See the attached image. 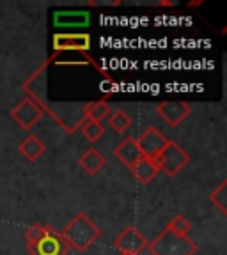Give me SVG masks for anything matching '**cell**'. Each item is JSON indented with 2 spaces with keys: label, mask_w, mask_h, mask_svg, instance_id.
I'll return each mask as SVG.
<instances>
[{
  "label": "cell",
  "mask_w": 227,
  "mask_h": 255,
  "mask_svg": "<svg viewBox=\"0 0 227 255\" xmlns=\"http://www.w3.org/2000/svg\"><path fill=\"white\" fill-rule=\"evenodd\" d=\"M64 241L68 243L69 248H75L76 252H85L101 238L100 227L92 222L84 213H78L71 222L64 227L60 232Z\"/></svg>",
  "instance_id": "obj_1"
},
{
  "label": "cell",
  "mask_w": 227,
  "mask_h": 255,
  "mask_svg": "<svg viewBox=\"0 0 227 255\" xmlns=\"http://www.w3.org/2000/svg\"><path fill=\"white\" fill-rule=\"evenodd\" d=\"M151 255H196L197 243L188 236H176L169 229L162 231L148 247Z\"/></svg>",
  "instance_id": "obj_2"
},
{
  "label": "cell",
  "mask_w": 227,
  "mask_h": 255,
  "mask_svg": "<svg viewBox=\"0 0 227 255\" xmlns=\"http://www.w3.org/2000/svg\"><path fill=\"white\" fill-rule=\"evenodd\" d=\"M158 172L162 170L167 177H176L188 163H190V154L181 147L180 143L174 140H169L164 151L160 152L156 158H153Z\"/></svg>",
  "instance_id": "obj_3"
},
{
  "label": "cell",
  "mask_w": 227,
  "mask_h": 255,
  "mask_svg": "<svg viewBox=\"0 0 227 255\" xmlns=\"http://www.w3.org/2000/svg\"><path fill=\"white\" fill-rule=\"evenodd\" d=\"M53 60H55V55L50 57L43 66H39V69L21 85V89L27 92V98H30V100L34 101L44 114H48V116H50V110H48L50 101H48V98H46V71H48V66H50Z\"/></svg>",
  "instance_id": "obj_4"
},
{
  "label": "cell",
  "mask_w": 227,
  "mask_h": 255,
  "mask_svg": "<svg viewBox=\"0 0 227 255\" xmlns=\"http://www.w3.org/2000/svg\"><path fill=\"white\" fill-rule=\"evenodd\" d=\"M27 250L32 255H68L69 247L64 241L62 234L55 232L50 227L41 239H37L34 243H28Z\"/></svg>",
  "instance_id": "obj_5"
},
{
  "label": "cell",
  "mask_w": 227,
  "mask_h": 255,
  "mask_svg": "<svg viewBox=\"0 0 227 255\" xmlns=\"http://www.w3.org/2000/svg\"><path fill=\"white\" fill-rule=\"evenodd\" d=\"M44 116V112L37 107L30 98H23L20 103L11 110V119L14 121L21 129L30 131L32 128L39 123V119Z\"/></svg>",
  "instance_id": "obj_6"
},
{
  "label": "cell",
  "mask_w": 227,
  "mask_h": 255,
  "mask_svg": "<svg viewBox=\"0 0 227 255\" xmlns=\"http://www.w3.org/2000/svg\"><path fill=\"white\" fill-rule=\"evenodd\" d=\"M91 36L89 34H55L53 36V52H80L89 53L91 50Z\"/></svg>",
  "instance_id": "obj_7"
},
{
  "label": "cell",
  "mask_w": 227,
  "mask_h": 255,
  "mask_svg": "<svg viewBox=\"0 0 227 255\" xmlns=\"http://www.w3.org/2000/svg\"><path fill=\"white\" fill-rule=\"evenodd\" d=\"M156 114L171 128H178L192 114V105L187 101H164L156 107Z\"/></svg>",
  "instance_id": "obj_8"
},
{
  "label": "cell",
  "mask_w": 227,
  "mask_h": 255,
  "mask_svg": "<svg viewBox=\"0 0 227 255\" xmlns=\"http://www.w3.org/2000/svg\"><path fill=\"white\" fill-rule=\"evenodd\" d=\"M114 247H116L121 254L139 255L144 248L148 247V239L144 238L133 225H128V227L114 239Z\"/></svg>",
  "instance_id": "obj_9"
},
{
  "label": "cell",
  "mask_w": 227,
  "mask_h": 255,
  "mask_svg": "<svg viewBox=\"0 0 227 255\" xmlns=\"http://www.w3.org/2000/svg\"><path fill=\"white\" fill-rule=\"evenodd\" d=\"M137 142H139V149L144 158L153 159L164 151V147L167 145L169 140L165 138L164 133L160 131V129H156V128H148Z\"/></svg>",
  "instance_id": "obj_10"
},
{
  "label": "cell",
  "mask_w": 227,
  "mask_h": 255,
  "mask_svg": "<svg viewBox=\"0 0 227 255\" xmlns=\"http://www.w3.org/2000/svg\"><path fill=\"white\" fill-rule=\"evenodd\" d=\"M114 156H116L121 163H123L124 167H128V170H130V168L142 158V152H140V149H139L137 138H133V136L124 138L123 142L114 149Z\"/></svg>",
  "instance_id": "obj_11"
},
{
  "label": "cell",
  "mask_w": 227,
  "mask_h": 255,
  "mask_svg": "<svg viewBox=\"0 0 227 255\" xmlns=\"http://www.w3.org/2000/svg\"><path fill=\"white\" fill-rule=\"evenodd\" d=\"M18 151H20V154L27 159L28 163H36L37 159L44 154V151H46V145L41 142L39 136L28 135L27 138H23L20 142V145H18Z\"/></svg>",
  "instance_id": "obj_12"
},
{
  "label": "cell",
  "mask_w": 227,
  "mask_h": 255,
  "mask_svg": "<svg viewBox=\"0 0 227 255\" xmlns=\"http://www.w3.org/2000/svg\"><path fill=\"white\" fill-rule=\"evenodd\" d=\"M78 165L82 167V170H85V174L96 175L98 172H101L107 165V158L101 154L98 149L91 147L78 158Z\"/></svg>",
  "instance_id": "obj_13"
},
{
  "label": "cell",
  "mask_w": 227,
  "mask_h": 255,
  "mask_svg": "<svg viewBox=\"0 0 227 255\" xmlns=\"http://www.w3.org/2000/svg\"><path fill=\"white\" fill-rule=\"evenodd\" d=\"M130 172H132L133 177H135L140 184H149L156 177V174H158V168H156V165H155L153 159L144 158L142 156V158H140L139 161L130 168Z\"/></svg>",
  "instance_id": "obj_14"
},
{
  "label": "cell",
  "mask_w": 227,
  "mask_h": 255,
  "mask_svg": "<svg viewBox=\"0 0 227 255\" xmlns=\"http://www.w3.org/2000/svg\"><path fill=\"white\" fill-rule=\"evenodd\" d=\"M110 105L107 101H89L84 105V119L85 121H92V123H103L108 116H110Z\"/></svg>",
  "instance_id": "obj_15"
},
{
  "label": "cell",
  "mask_w": 227,
  "mask_h": 255,
  "mask_svg": "<svg viewBox=\"0 0 227 255\" xmlns=\"http://www.w3.org/2000/svg\"><path fill=\"white\" fill-rule=\"evenodd\" d=\"M107 124H108V128H110L112 131L124 133V131H128V129L132 128L133 121L124 110H112L110 116L107 117Z\"/></svg>",
  "instance_id": "obj_16"
},
{
  "label": "cell",
  "mask_w": 227,
  "mask_h": 255,
  "mask_svg": "<svg viewBox=\"0 0 227 255\" xmlns=\"http://www.w3.org/2000/svg\"><path fill=\"white\" fill-rule=\"evenodd\" d=\"M80 131H82V135H84L85 138L89 140V142H98V140H100L101 136L105 135L107 128H105L101 123L84 121V123H82V126H80Z\"/></svg>",
  "instance_id": "obj_17"
},
{
  "label": "cell",
  "mask_w": 227,
  "mask_h": 255,
  "mask_svg": "<svg viewBox=\"0 0 227 255\" xmlns=\"http://www.w3.org/2000/svg\"><path fill=\"white\" fill-rule=\"evenodd\" d=\"M89 20L87 12H55V25H85Z\"/></svg>",
  "instance_id": "obj_18"
},
{
  "label": "cell",
  "mask_w": 227,
  "mask_h": 255,
  "mask_svg": "<svg viewBox=\"0 0 227 255\" xmlns=\"http://www.w3.org/2000/svg\"><path fill=\"white\" fill-rule=\"evenodd\" d=\"M210 202L219 207V211L222 213V215L227 213V183L226 181L220 183V186L215 188V190L210 193Z\"/></svg>",
  "instance_id": "obj_19"
},
{
  "label": "cell",
  "mask_w": 227,
  "mask_h": 255,
  "mask_svg": "<svg viewBox=\"0 0 227 255\" xmlns=\"http://www.w3.org/2000/svg\"><path fill=\"white\" fill-rule=\"evenodd\" d=\"M165 229H169V231L176 236H188L192 231V223L188 222L183 215H176L174 218L169 222V225Z\"/></svg>",
  "instance_id": "obj_20"
},
{
  "label": "cell",
  "mask_w": 227,
  "mask_h": 255,
  "mask_svg": "<svg viewBox=\"0 0 227 255\" xmlns=\"http://www.w3.org/2000/svg\"><path fill=\"white\" fill-rule=\"evenodd\" d=\"M50 227H46V225H41V223H34V225H30V227L25 231V241L28 243H34V241H37V239H41L44 234H46V231Z\"/></svg>",
  "instance_id": "obj_21"
},
{
  "label": "cell",
  "mask_w": 227,
  "mask_h": 255,
  "mask_svg": "<svg viewBox=\"0 0 227 255\" xmlns=\"http://www.w3.org/2000/svg\"><path fill=\"white\" fill-rule=\"evenodd\" d=\"M176 2H171V0H162V2H156V5H164V7H172Z\"/></svg>",
  "instance_id": "obj_22"
},
{
  "label": "cell",
  "mask_w": 227,
  "mask_h": 255,
  "mask_svg": "<svg viewBox=\"0 0 227 255\" xmlns=\"http://www.w3.org/2000/svg\"><path fill=\"white\" fill-rule=\"evenodd\" d=\"M201 4H203V0H196V2H190L188 7H197V5H201Z\"/></svg>",
  "instance_id": "obj_23"
},
{
  "label": "cell",
  "mask_w": 227,
  "mask_h": 255,
  "mask_svg": "<svg viewBox=\"0 0 227 255\" xmlns=\"http://www.w3.org/2000/svg\"><path fill=\"white\" fill-rule=\"evenodd\" d=\"M121 255H130V254H121Z\"/></svg>",
  "instance_id": "obj_24"
}]
</instances>
